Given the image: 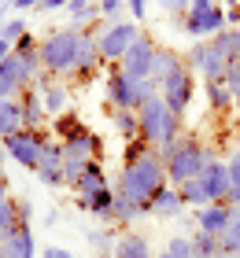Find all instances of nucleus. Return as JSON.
I'll list each match as a JSON object with an SVG mask.
<instances>
[{
	"label": "nucleus",
	"mask_w": 240,
	"mask_h": 258,
	"mask_svg": "<svg viewBox=\"0 0 240 258\" xmlns=\"http://www.w3.org/2000/svg\"><path fill=\"white\" fill-rule=\"evenodd\" d=\"M218 247H222V258H240V218L236 214L225 225V232L218 236Z\"/></svg>",
	"instance_id": "7c9ffc66"
},
{
	"label": "nucleus",
	"mask_w": 240,
	"mask_h": 258,
	"mask_svg": "<svg viewBox=\"0 0 240 258\" xmlns=\"http://www.w3.org/2000/svg\"><path fill=\"white\" fill-rule=\"evenodd\" d=\"M100 4V15L107 22H115V19H122V11H126V0H96Z\"/></svg>",
	"instance_id": "ea45409f"
},
{
	"label": "nucleus",
	"mask_w": 240,
	"mask_h": 258,
	"mask_svg": "<svg viewBox=\"0 0 240 258\" xmlns=\"http://www.w3.org/2000/svg\"><path fill=\"white\" fill-rule=\"evenodd\" d=\"M177 26L188 41H211L214 33L225 30V8L211 0H192V8L177 19Z\"/></svg>",
	"instance_id": "6e6552de"
},
{
	"label": "nucleus",
	"mask_w": 240,
	"mask_h": 258,
	"mask_svg": "<svg viewBox=\"0 0 240 258\" xmlns=\"http://www.w3.org/2000/svg\"><path fill=\"white\" fill-rule=\"evenodd\" d=\"M33 89L41 92V103H44V114H48V118H59V114H67L70 89L63 85V81H52L48 74H37V78H33Z\"/></svg>",
	"instance_id": "dca6fc26"
},
{
	"label": "nucleus",
	"mask_w": 240,
	"mask_h": 258,
	"mask_svg": "<svg viewBox=\"0 0 240 258\" xmlns=\"http://www.w3.org/2000/svg\"><path fill=\"white\" fill-rule=\"evenodd\" d=\"M100 48H96V33L92 30H81V44H78V63H74V78L78 81H89L96 78V70H100Z\"/></svg>",
	"instance_id": "6ab92c4d"
},
{
	"label": "nucleus",
	"mask_w": 240,
	"mask_h": 258,
	"mask_svg": "<svg viewBox=\"0 0 240 258\" xmlns=\"http://www.w3.org/2000/svg\"><path fill=\"white\" fill-rule=\"evenodd\" d=\"M22 33H30V26H26V19H19V15H11L4 26H0V37H4L8 44H15Z\"/></svg>",
	"instance_id": "e433bc0d"
},
{
	"label": "nucleus",
	"mask_w": 240,
	"mask_h": 258,
	"mask_svg": "<svg viewBox=\"0 0 240 258\" xmlns=\"http://www.w3.org/2000/svg\"><path fill=\"white\" fill-rule=\"evenodd\" d=\"M8 55H11V44H8L4 37H0V63H4V59H8Z\"/></svg>",
	"instance_id": "09e8293b"
},
{
	"label": "nucleus",
	"mask_w": 240,
	"mask_h": 258,
	"mask_svg": "<svg viewBox=\"0 0 240 258\" xmlns=\"http://www.w3.org/2000/svg\"><path fill=\"white\" fill-rule=\"evenodd\" d=\"M33 78H37V70H30L22 59L8 55V59L0 63V100H19L22 92L33 85Z\"/></svg>",
	"instance_id": "f8f14e48"
},
{
	"label": "nucleus",
	"mask_w": 240,
	"mask_h": 258,
	"mask_svg": "<svg viewBox=\"0 0 240 258\" xmlns=\"http://www.w3.org/2000/svg\"><path fill=\"white\" fill-rule=\"evenodd\" d=\"M155 258H174V254H170V251H159V254H155Z\"/></svg>",
	"instance_id": "603ef678"
},
{
	"label": "nucleus",
	"mask_w": 240,
	"mask_h": 258,
	"mask_svg": "<svg viewBox=\"0 0 240 258\" xmlns=\"http://www.w3.org/2000/svg\"><path fill=\"white\" fill-rule=\"evenodd\" d=\"M44 140H48L44 129H19V133H11V137L0 140V148H4L22 170H33V173H37V162H41Z\"/></svg>",
	"instance_id": "9d476101"
},
{
	"label": "nucleus",
	"mask_w": 240,
	"mask_h": 258,
	"mask_svg": "<svg viewBox=\"0 0 240 258\" xmlns=\"http://www.w3.org/2000/svg\"><path fill=\"white\" fill-rule=\"evenodd\" d=\"M148 151H155L148 140H126V148H122V162H133V159H140V155H148Z\"/></svg>",
	"instance_id": "4c0bfd02"
},
{
	"label": "nucleus",
	"mask_w": 240,
	"mask_h": 258,
	"mask_svg": "<svg viewBox=\"0 0 240 258\" xmlns=\"http://www.w3.org/2000/svg\"><path fill=\"white\" fill-rule=\"evenodd\" d=\"M155 48H159V44H155L148 33H144V37L133 44V48L122 55L118 70H122L126 78H133V81H152V59H155Z\"/></svg>",
	"instance_id": "ddd939ff"
},
{
	"label": "nucleus",
	"mask_w": 240,
	"mask_h": 258,
	"mask_svg": "<svg viewBox=\"0 0 240 258\" xmlns=\"http://www.w3.org/2000/svg\"><path fill=\"white\" fill-rule=\"evenodd\" d=\"M11 192H8V177H0V199H8Z\"/></svg>",
	"instance_id": "3c124183"
},
{
	"label": "nucleus",
	"mask_w": 240,
	"mask_h": 258,
	"mask_svg": "<svg viewBox=\"0 0 240 258\" xmlns=\"http://www.w3.org/2000/svg\"><path fill=\"white\" fill-rule=\"evenodd\" d=\"M15 214H19V225H33V203L30 199H15Z\"/></svg>",
	"instance_id": "79ce46f5"
},
{
	"label": "nucleus",
	"mask_w": 240,
	"mask_h": 258,
	"mask_svg": "<svg viewBox=\"0 0 240 258\" xmlns=\"http://www.w3.org/2000/svg\"><path fill=\"white\" fill-rule=\"evenodd\" d=\"M181 59H185V67L192 70V74H200V70L207 67V59H211V41H192Z\"/></svg>",
	"instance_id": "2f4dec72"
},
{
	"label": "nucleus",
	"mask_w": 240,
	"mask_h": 258,
	"mask_svg": "<svg viewBox=\"0 0 240 258\" xmlns=\"http://www.w3.org/2000/svg\"><path fill=\"white\" fill-rule=\"evenodd\" d=\"M155 92H159L155 81H133L118 67L107 74V103H111V111H140Z\"/></svg>",
	"instance_id": "0eeeda50"
},
{
	"label": "nucleus",
	"mask_w": 240,
	"mask_h": 258,
	"mask_svg": "<svg viewBox=\"0 0 240 258\" xmlns=\"http://www.w3.org/2000/svg\"><path fill=\"white\" fill-rule=\"evenodd\" d=\"M67 15H70V22H74L78 30H85V26H92V22L100 19V4H96V0H70Z\"/></svg>",
	"instance_id": "cd10ccee"
},
{
	"label": "nucleus",
	"mask_w": 240,
	"mask_h": 258,
	"mask_svg": "<svg viewBox=\"0 0 240 258\" xmlns=\"http://www.w3.org/2000/svg\"><path fill=\"white\" fill-rule=\"evenodd\" d=\"M11 8H15V11H33V8H41V0H15Z\"/></svg>",
	"instance_id": "de8ad7c7"
},
{
	"label": "nucleus",
	"mask_w": 240,
	"mask_h": 258,
	"mask_svg": "<svg viewBox=\"0 0 240 258\" xmlns=\"http://www.w3.org/2000/svg\"><path fill=\"white\" fill-rule=\"evenodd\" d=\"M163 251H170L174 258H196V254H192V236H185V232H174Z\"/></svg>",
	"instance_id": "c9c22d12"
},
{
	"label": "nucleus",
	"mask_w": 240,
	"mask_h": 258,
	"mask_svg": "<svg viewBox=\"0 0 240 258\" xmlns=\"http://www.w3.org/2000/svg\"><path fill=\"white\" fill-rule=\"evenodd\" d=\"M115 258H155L152 240L137 229H122L118 232V243H115Z\"/></svg>",
	"instance_id": "aec40b11"
},
{
	"label": "nucleus",
	"mask_w": 240,
	"mask_h": 258,
	"mask_svg": "<svg viewBox=\"0 0 240 258\" xmlns=\"http://www.w3.org/2000/svg\"><path fill=\"white\" fill-rule=\"evenodd\" d=\"M52 129H56V140L63 144V159H74V162H96L100 159V137H96L81 118L59 114L52 122Z\"/></svg>",
	"instance_id": "423d86ee"
},
{
	"label": "nucleus",
	"mask_w": 240,
	"mask_h": 258,
	"mask_svg": "<svg viewBox=\"0 0 240 258\" xmlns=\"http://www.w3.org/2000/svg\"><path fill=\"white\" fill-rule=\"evenodd\" d=\"M192 254H196V258H222L218 236H207V232H192Z\"/></svg>",
	"instance_id": "473e14b6"
},
{
	"label": "nucleus",
	"mask_w": 240,
	"mask_h": 258,
	"mask_svg": "<svg viewBox=\"0 0 240 258\" xmlns=\"http://www.w3.org/2000/svg\"><path fill=\"white\" fill-rule=\"evenodd\" d=\"M177 67H185L181 52H177V48H163V44H159V48H155V59H152V81H155V85H163Z\"/></svg>",
	"instance_id": "5701e85b"
},
{
	"label": "nucleus",
	"mask_w": 240,
	"mask_h": 258,
	"mask_svg": "<svg viewBox=\"0 0 240 258\" xmlns=\"http://www.w3.org/2000/svg\"><path fill=\"white\" fill-rule=\"evenodd\" d=\"M159 96H163V103L174 114H181V118H185V111L192 107V100H196V74H192L188 67H177L174 74L159 85Z\"/></svg>",
	"instance_id": "9b49d317"
},
{
	"label": "nucleus",
	"mask_w": 240,
	"mask_h": 258,
	"mask_svg": "<svg viewBox=\"0 0 240 258\" xmlns=\"http://www.w3.org/2000/svg\"><path fill=\"white\" fill-rule=\"evenodd\" d=\"M225 196H229V162L214 155L207 166H203L200 177H192L181 184V199L192 207H207V203H225Z\"/></svg>",
	"instance_id": "39448f33"
},
{
	"label": "nucleus",
	"mask_w": 240,
	"mask_h": 258,
	"mask_svg": "<svg viewBox=\"0 0 240 258\" xmlns=\"http://www.w3.org/2000/svg\"><path fill=\"white\" fill-rule=\"evenodd\" d=\"M78 207L89 210V214L100 218V221H115V188H107V192L92 196V199H78Z\"/></svg>",
	"instance_id": "a878e982"
},
{
	"label": "nucleus",
	"mask_w": 240,
	"mask_h": 258,
	"mask_svg": "<svg viewBox=\"0 0 240 258\" xmlns=\"http://www.w3.org/2000/svg\"><path fill=\"white\" fill-rule=\"evenodd\" d=\"M111 125H115V133L122 137V144L140 137V114L137 111H111Z\"/></svg>",
	"instance_id": "c756f323"
},
{
	"label": "nucleus",
	"mask_w": 240,
	"mask_h": 258,
	"mask_svg": "<svg viewBox=\"0 0 240 258\" xmlns=\"http://www.w3.org/2000/svg\"><path fill=\"white\" fill-rule=\"evenodd\" d=\"M126 11H129L133 22H140L144 15H148V0H126Z\"/></svg>",
	"instance_id": "37998d69"
},
{
	"label": "nucleus",
	"mask_w": 240,
	"mask_h": 258,
	"mask_svg": "<svg viewBox=\"0 0 240 258\" xmlns=\"http://www.w3.org/2000/svg\"><path fill=\"white\" fill-rule=\"evenodd\" d=\"M163 184H170V181H166V162H163L159 151H148V155H140L133 162H122L115 192L122 199H129V203H137V207H148L152 196L159 192Z\"/></svg>",
	"instance_id": "f257e3e1"
},
{
	"label": "nucleus",
	"mask_w": 240,
	"mask_h": 258,
	"mask_svg": "<svg viewBox=\"0 0 240 258\" xmlns=\"http://www.w3.org/2000/svg\"><path fill=\"white\" fill-rule=\"evenodd\" d=\"M78 44H81V30L78 26H59L52 33L41 37V74L48 78H67L74 74V63H78Z\"/></svg>",
	"instance_id": "7ed1b4c3"
},
{
	"label": "nucleus",
	"mask_w": 240,
	"mask_h": 258,
	"mask_svg": "<svg viewBox=\"0 0 240 258\" xmlns=\"http://www.w3.org/2000/svg\"><path fill=\"white\" fill-rule=\"evenodd\" d=\"M11 229H19V214H15V199H0V236H8Z\"/></svg>",
	"instance_id": "f704fd0d"
},
{
	"label": "nucleus",
	"mask_w": 240,
	"mask_h": 258,
	"mask_svg": "<svg viewBox=\"0 0 240 258\" xmlns=\"http://www.w3.org/2000/svg\"><path fill=\"white\" fill-rule=\"evenodd\" d=\"M225 26L240 30V4H233V0H229V8H225Z\"/></svg>",
	"instance_id": "c03bdc74"
},
{
	"label": "nucleus",
	"mask_w": 240,
	"mask_h": 258,
	"mask_svg": "<svg viewBox=\"0 0 240 258\" xmlns=\"http://www.w3.org/2000/svg\"><path fill=\"white\" fill-rule=\"evenodd\" d=\"M222 85L233 92V96H240V59L225 63V74H222Z\"/></svg>",
	"instance_id": "58836bf2"
},
{
	"label": "nucleus",
	"mask_w": 240,
	"mask_h": 258,
	"mask_svg": "<svg viewBox=\"0 0 240 258\" xmlns=\"http://www.w3.org/2000/svg\"><path fill=\"white\" fill-rule=\"evenodd\" d=\"M148 207H152V218H159V221H174L188 210V203L181 199V188H174V184H163V188L152 196Z\"/></svg>",
	"instance_id": "a211bd4d"
},
{
	"label": "nucleus",
	"mask_w": 240,
	"mask_h": 258,
	"mask_svg": "<svg viewBox=\"0 0 240 258\" xmlns=\"http://www.w3.org/2000/svg\"><path fill=\"white\" fill-rule=\"evenodd\" d=\"M229 221H233V207H229V203L192 207V225H196V232H207V236H222Z\"/></svg>",
	"instance_id": "2eb2a0df"
},
{
	"label": "nucleus",
	"mask_w": 240,
	"mask_h": 258,
	"mask_svg": "<svg viewBox=\"0 0 240 258\" xmlns=\"http://www.w3.org/2000/svg\"><path fill=\"white\" fill-rule=\"evenodd\" d=\"M107 188H111V181H107L104 166H100V162H89L85 173H81L78 184H74V196H78V199H92V196H100V192H107Z\"/></svg>",
	"instance_id": "412c9836"
},
{
	"label": "nucleus",
	"mask_w": 240,
	"mask_h": 258,
	"mask_svg": "<svg viewBox=\"0 0 240 258\" xmlns=\"http://www.w3.org/2000/svg\"><path fill=\"white\" fill-rule=\"evenodd\" d=\"M0 258H37V240L33 225H19L8 236H0Z\"/></svg>",
	"instance_id": "f3484780"
},
{
	"label": "nucleus",
	"mask_w": 240,
	"mask_h": 258,
	"mask_svg": "<svg viewBox=\"0 0 240 258\" xmlns=\"http://www.w3.org/2000/svg\"><path fill=\"white\" fill-rule=\"evenodd\" d=\"M4 4H8V8H11V4H15V0H4Z\"/></svg>",
	"instance_id": "4d7b16f0"
},
{
	"label": "nucleus",
	"mask_w": 240,
	"mask_h": 258,
	"mask_svg": "<svg viewBox=\"0 0 240 258\" xmlns=\"http://www.w3.org/2000/svg\"><path fill=\"white\" fill-rule=\"evenodd\" d=\"M203 96H207V107L214 114H229L236 107V96L222 85V81H203Z\"/></svg>",
	"instance_id": "b1692460"
},
{
	"label": "nucleus",
	"mask_w": 240,
	"mask_h": 258,
	"mask_svg": "<svg viewBox=\"0 0 240 258\" xmlns=\"http://www.w3.org/2000/svg\"><path fill=\"white\" fill-rule=\"evenodd\" d=\"M8 19H11V15H8V4H4V0H0V26H4Z\"/></svg>",
	"instance_id": "8fccbe9b"
},
{
	"label": "nucleus",
	"mask_w": 240,
	"mask_h": 258,
	"mask_svg": "<svg viewBox=\"0 0 240 258\" xmlns=\"http://www.w3.org/2000/svg\"><path fill=\"white\" fill-rule=\"evenodd\" d=\"M211 48L218 52L225 63L240 59V30H229V26H225L222 33H214V37H211Z\"/></svg>",
	"instance_id": "bb28decb"
},
{
	"label": "nucleus",
	"mask_w": 240,
	"mask_h": 258,
	"mask_svg": "<svg viewBox=\"0 0 240 258\" xmlns=\"http://www.w3.org/2000/svg\"><path fill=\"white\" fill-rule=\"evenodd\" d=\"M233 214H236V218H240V203H236V207H233Z\"/></svg>",
	"instance_id": "864d4df0"
},
{
	"label": "nucleus",
	"mask_w": 240,
	"mask_h": 258,
	"mask_svg": "<svg viewBox=\"0 0 240 258\" xmlns=\"http://www.w3.org/2000/svg\"><path fill=\"white\" fill-rule=\"evenodd\" d=\"M41 258H74V254L63 251V247H44V251H41Z\"/></svg>",
	"instance_id": "a18cd8bd"
},
{
	"label": "nucleus",
	"mask_w": 240,
	"mask_h": 258,
	"mask_svg": "<svg viewBox=\"0 0 240 258\" xmlns=\"http://www.w3.org/2000/svg\"><path fill=\"white\" fill-rule=\"evenodd\" d=\"M67 4L70 0H41V11H59V8L67 11Z\"/></svg>",
	"instance_id": "49530a36"
},
{
	"label": "nucleus",
	"mask_w": 240,
	"mask_h": 258,
	"mask_svg": "<svg viewBox=\"0 0 240 258\" xmlns=\"http://www.w3.org/2000/svg\"><path fill=\"white\" fill-rule=\"evenodd\" d=\"M140 37H144V30H140V22H133V19H115V22H107V26L96 33L100 59H104V63H122V55L133 48Z\"/></svg>",
	"instance_id": "1a4fd4ad"
},
{
	"label": "nucleus",
	"mask_w": 240,
	"mask_h": 258,
	"mask_svg": "<svg viewBox=\"0 0 240 258\" xmlns=\"http://www.w3.org/2000/svg\"><path fill=\"white\" fill-rule=\"evenodd\" d=\"M37 177H41V184H48V188H67V181H63V144H59L56 137L44 140V151H41V162H37Z\"/></svg>",
	"instance_id": "4468645a"
},
{
	"label": "nucleus",
	"mask_w": 240,
	"mask_h": 258,
	"mask_svg": "<svg viewBox=\"0 0 240 258\" xmlns=\"http://www.w3.org/2000/svg\"><path fill=\"white\" fill-rule=\"evenodd\" d=\"M155 4H159V8L166 11V15H174V19H181V15H185V11L192 8V0H155Z\"/></svg>",
	"instance_id": "a19ab883"
},
{
	"label": "nucleus",
	"mask_w": 240,
	"mask_h": 258,
	"mask_svg": "<svg viewBox=\"0 0 240 258\" xmlns=\"http://www.w3.org/2000/svg\"><path fill=\"white\" fill-rule=\"evenodd\" d=\"M225 162H229V196H225V203L236 207L240 203V144L233 148V155L225 159Z\"/></svg>",
	"instance_id": "72a5a7b5"
},
{
	"label": "nucleus",
	"mask_w": 240,
	"mask_h": 258,
	"mask_svg": "<svg viewBox=\"0 0 240 258\" xmlns=\"http://www.w3.org/2000/svg\"><path fill=\"white\" fill-rule=\"evenodd\" d=\"M89 251L96 254V258H115V243H118V229H111V225H100V229H92L89 232Z\"/></svg>",
	"instance_id": "393cba45"
},
{
	"label": "nucleus",
	"mask_w": 240,
	"mask_h": 258,
	"mask_svg": "<svg viewBox=\"0 0 240 258\" xmlns=\"http://www.w3.org/2000/svg\"><path fill=\"white\" fill-rule=\"evenodd\" d=\"M211 4H229V0H211Z\"/></svg>",
	"instance_id": "6e6d98bb"
},
{
	"label": "nucleus",
	"mask_w": 240,
	"mask_h": 258,
	"mask_svg": "<svg viewBox=\"0 0 240 258\" xmlns=\"http://www.w3.org/2000/svg\"><path fill=\"white\" fill-rule=\"evenodd\" d=\"M163 155V162H166V181L174 184V188H181L185 181H192V177H200L203 173V166L214 159V151L203 144L200 137H192V133H181L174 140L170 148H163L159 151Z\"/></svg>",
	"instance_id": "f03ea898"
},
{
	"label": "nucleus",
	"mask_w": 240,
	"mask_h": 258,
	"mask_svg": "<svg viewBox=\"0 0 240 258\" xmlns=\"http://www.w3.org/2000/svg\"><path fill=\"white\" fill-rule=\"evenodd\" d=\"M19 103H22V129H44V118H48V114H44L41 92L30 85V89L19 96Z\"/></svg>",
	"instance_id": "4be33fe9"
},
{
	"label": "nucleus",
	"mask_w": 240,
	"mask_h": 258,
	"mask_svg": "<svg viewBox=\"0 0 240 258\" xmlns=\"http://www.w3.org/2000/svg\"><path fill=\"white\" fill-rule=\"evenodd\" d=\"M22 129V103L19 100H0V140Z\"/></svg>",
	"instance_id": "c85d7f7f"
},
{
	"label": "nucleus",
	"mask_w": 240,
	"mask_h": 258,
	"mask_svg": "<svg viewBox=\"0 0 240 258\" xmlns=\"http://www.w3.org/2000/svg\"><path fill=\"white\" fill-rule=\"evenodd\" d=\"M140 114V140H148V144L155 151H163V148H170L177 137L185 133V118L181 114H174L170 107L163 103V96L155 92V96L144 103V107L137 111Z\"/></svg>",
	"instance_id": "20e7f679"
},
{
	"label": "nucleus",
	"mask_w": 240,
	"mask_h": 258,
	"mask_svg": "<svg viewBox=\"0 0 240 258\" xmlns=\"http://www.w3.org/2000/svg\"><path fill=\"white\" fill-rule=\"evenodd\" d=\"M233 111H236V114H240V96H236V107H233Z\"/></svg>",
	"instance_id": "5fc2aeb1"
}]
</instances>
